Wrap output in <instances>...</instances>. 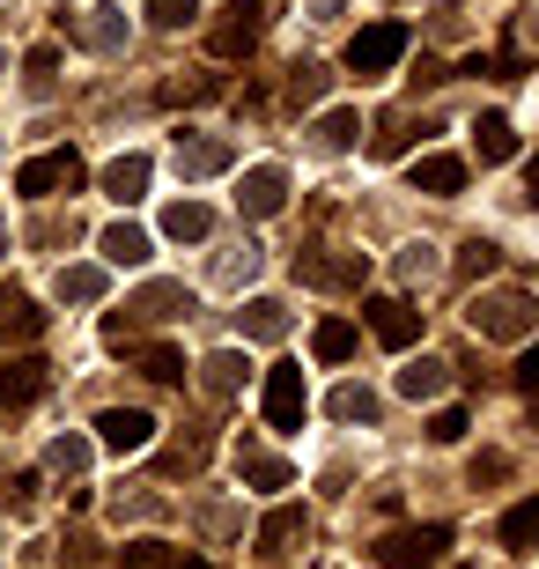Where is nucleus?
Here are the masks:
<instances>
[{
    "mask_svg": "<svg viewBox=\"0 0 539 569\" xmlns=\"http://www.w3.org/2000/svg\"><path fill=\"white\" fill-rule=\"evenodd\" d=\"M466 318H473L480 340H532L539 303H532L525 289H480L473 303H466Z\"/></svg>",
    "mask_w": 539,
    "mask_h": 569,
    "instance_id": "f257e3e1",
    "label": "nucleus"
},
{
    "mask_svg": "<svg viewBox=\"0 0 539 569\" xmlns=\"http://www.w3.org/2000/svg\"><path fill=\"white\" fill-rule=\"evenodd\" d=\"M443 548H451V526H407V532H385L370 548V562L377 569H436Z\"/></svg>",
    "mask_w": 539,
    "mask_h": 569,
    "instance_id": "f03ea898",
    "label": "nucleus"
},
{
    "mask_svg": "<svg viewBox=\"0 0 539 569\" xmlns=\"http://www.w3.org/2000/svg\"><path fill=\"white\" fill-rule=\"evenodd\" d=\"M82 186V156L74 148H52V156H30V163L16 170V192L22 200H60V192Z\"/></svg>",
    "mask_w": 539,
    "mask_h": 569,
    "instance_id": "7ed1b4c3",
    "label": "nucleus"
},
{
    "mask_svg": "<svg viewBox=\"0 0 539 569\" xmlns=\"http://www.w3.org/2000/svg\"><path fill=\"white\" fill-rule=\"evenodd\" d=\"M407 22H370V30H355V44H348V67L355 74H392L399 67V52H407Z\"/></svg>",
    "mask_w": 539,
    "mask_h": 569,
    "instance_id": "20e7f679",
    "label": "nucleus"
},
{
    "mask_svg": "<svg viewBox=\"0 0 539 569\" xmlns=\"http://www.w3.org/2000/svg\"><path fill=\"white\" fill-rule=\"evenodd\" d=\"M311 392H303V362H273L267 370V429H303Z\"/></svg>",
    "mask_w": 539,
    "mask_h": 569,
    "instance_id": "39448f33",
    "label": "nucleus"
},
{
    "mask_svg": "<svg viewBox=\"0 0 539 569\" xmlns=\"http://www.w3.org/2000/svg\"><path fill=\"white\" fill-rule=\"evenodd\" d=\"M259 30H267V8H259V0H229L222 22L208 30V52H214V60H237V52L259 44Z\"/></svg>",
    "mask_w": 539,
    "mask_h": 569,
    "instance_id": "423d86ee",
    "label": "nucleus"
},
{
    "mask_svg": "<svg viewBox=\"0 0 539 569\" xmlns=\"http://www.w3.org/2000/svg\"><path fill=\"white\" fill-rule=\"evenodd\" d=\"M296 274L318 281V289H362V274H370V259L362 252H332V244H318V252L296 259Z\"/></svg>",
    "mask_w": 539,
    "mask_h": 569,
    "instance_id": "0eeeda50",
    "label": "nucleus"
},
{
    "mask_svg": "<svg viewBox=\"0 0 539 569\" xmlns=\"http://www.w3.org/2000/svg\"><path fill=\"white\" fill-rule=\"evenodd\" d=\"M38 392H44V362L38 356H0V415H22Z\"/></svg>",
    "mask_w": 539,
    "mask_h": 569,
    "instance_id": "6e6552de",
    "label": "nucleus"
},
{
    "mask_svg": "<svg viewBox=\"0 0 539 569\" xmlns=\"http://www.w3.org/2000/svg\"><path fill=\"white\" fill-rule=\"evenodd\" d=\"M362 318H370V333L385 340V348H415V340H421V318L407 311L399 296H370V303H362Z\"/></svg>",
    "mask_w": 539,
    "mask_h": 569,
    "instance_id": "1a4fd4ad",
    "label": "nucleus"
},
{
    "mask_svg": "<svg viewBox=\"0 0 539 569\" xmlns=\"http://www.w3.org/2000/svg\"><path fill=\"white\" fill-rule=\"evenodd\" d=\"M237 163V148L222 141V133H178V178H222V170Z\"/></svg>",
    "mask_w": 539,
    "mask_h": 569,
    "instance_id": "9d476101",
    "label": "nucleus"
},
{
    "mask_svg": "<svg viewBox=\"0 0 539 569\" xmlns=\"http://www.w3.org/2000/svg\"><path fill=\"white\" fill-rule=\"evenodd\" d=\"M237 208H244V214H281V208H289V170H281V163L244 170V192H237Z\"/></svg>",
    "mask_w": 539,
    "mask_h": 569,
    "instance_id": "9b49d317",
    "label": "nucleus"
},
{
    "mask_svg": "<svg viewBox=\"0 0 539 569\" xmlns=\"http://www.w3.org/2000/svg\"><path fill=\"white\" fill-rule=\"evenodd\" d=\"M97 429H104V451H119V459H126V451H148V443H156V415H141V407H111Z\"/></svg>",
    "mask_w": 539,
    "mask_h": 569,
    "instance_id": "f8f14e48",
    "label": "nucleus"
},
{
    "mask_svg": "<svg viewBox=\"0 0 539 569\" xmlns=\"http://www.w3.org/2000/svg\"><path fill=\"white\" fill-rule=\"evenodd\" d=\"M126 311L148 318V326H170V318H186V311H192V289H186V281H148V289L133 296Z\"/></svg>",
    "mask_w": 539,
    "mask_h": 569,
    "instance_id": "ddd939ff",
    "label": "nucleus"
},
{
    "mask_svg": "<svg viewBox=\"0 0 539 569\" xmlns=\"http://www.w3.org/2000/svg\"><path fill=\"white\" fill-rule=\"evenodd\" d=\"M119 562L126 569H214L208 555H186V548H170V540H126Z\"/></svg>",
    "mask_w": 539,
    "mask_h": 569,
    "instance_id": "4468645a",
    "label": "nucleus"
},
{
    "mask_svg": "<svg viewBox=\"0 0 539 569\" xmlns=\"http://www.w3.org/2000/svg\"><path fill=\"white\" fill-rule=\"evenodd\" d=\"M38 333H44V311L22 289H0V348L8 340H38Z\"/></svg>",
    "mask_w": 539,
    "mask_h": 569,
    "instance_id": "2eb2a0df",
    "label": "nucleus"
},
{
    "mask_svg": "<svg viewBox=\"0 0 539 569\" xmlns=\"http://www.w3.org/2000/svg\"><path fill=\"white\" fill-rule=\"evenodd\" d=\"M407 178H415V192H436V200L466 192V163H458V156H421V163L407 170Z\"/></svg>",
    "mask_w": 539,
    "mask_h": 569,
    "instance_id": "dca6fc26",
    "label": "nucleus"
},
{
    "mask_svg": "<svg viewBox=\"0 0 539 569\" xmlns=\"http://www.w3.org/2000/svg\"><path fill=\"white\" fill-rule=\"evenodd\" d=\"M244 370H251V362L237 356V348L208 356V362H200V385H208V400H237V392H244Z\"/></svg>",
    "mask_w": 539,
    "mask_h": 569,
    "instance_id": "f3484780",
    "label": "nucleus"
},
{
    "mask_svg": "<svg viewBox=\"0 0 539 569\" xmlns=\"http://www.w3.org/2000/svg\"><path fill=\"white\" fill-rule=\"evenodd\" d=\"M303 532H311V518H303L296 503H281V510L267 518V526H259V555H289L296 540H303Z\"/></svg>",
    "mask_w": 539,
    "mask_h": 569,
    "instance_id": "a211bd4d",
    "label": "nucleus"
},
{
    "mask_svg": "<svg viewBox=\"0 0 539 569\" xmlns=\"http://www.w3.org/2000/svg\"><path fill=\"white\" fill-rule=\"evenodd\" d=\"M74 38H82L89 52H119V44H126V16H119V8H89V16L74 22Z\"/></svg>",
    "mask_w": 539,
    "mask_h": 569,
    "instance_id": "6ab92c4d",
    "label": "nucleus"
},
{
    "mask_svg": "<svg viewBox=\"0 0 539 569\" xmlns=\"http://www.w3.org/2000/svg\"><path fill=\"white\" fill-rule=\"evenodd\" d=\"M148 252H156V244H148L141 222H111L104 230V259L111 267H148Z\"/></svg>",
    "mask_w": 539,
    "mask_h": 569,
    "instance_id": "aec40b11",
    "label": "nucleus"
},
{
    "mask_svg": "<svg viewBox=\"0 0 539 569\" xmlns=\"http://www.w3.org/2000/svg\"><path fill=\"white\" fill-rule=\"evenodd\" d=\"M104 192L119 200V208H133L148 192V156H119V163H104Z\"/></svg>",
    "mask_w": 539,
    "mask_h": 569,
    "instance_id": "412c9836",
    "label": "nucleus"
},
{
    "mask_svg": "<svg viewBox=\"0 0 539 569\" xmlns=\"http://www.w3.org/2000/svg\"><path fill=\"white\" fill-rule=\"evenodd\" d=\"M208 230H214V214L200 208V200H170L163 208V237H178V244H200Z\"/></svg>",
    "mask_w": 539,
    "mask_h": 569,
    "instance_id": "4be33fe9",
    "label": "nucleus"
},
{
    "mask_svg": "<svg viewBox=\"0 0 539 569\" xmlns=\"http://www.w3.org/2000/svg\"><path fill=\"white\" fill-rule=\"evenodd\" d=\"M237 473L259 488H289V466L273 459V451H259V443H237Z\"/></svg>",
    "mask_w": 539,
    "mask_h": 569,
    "instance_id": "5701e85b",
    "label": "nucleus"
},
{
    "mask_svg": "<svg viewBox=\"0 0 539 569\" xmlns=\"http://www.w3.org/2000/svg\"><path fill=\"white\" fill-rule=\"evenodd\" d=\"M237 326H244V340H273L281 326H289V311H281L273 296H251L244 311H237Z\"/></svg>",
    "mask_w": 539,
    "mask_h": 569,
    "instance_id": "b1692460",
    "label": "nucleus"
},
{
    "mask_svg": "<svg viewBox=\"0 0 539 569\" xmlns=\"http://www.w3.org/2000/svg\"><path fill=\"white\" fill-rule=\"evenodd\" d=\"M443 385H451V370H443V362H429V356L399 370V392H407V400H436Z\"/></svg>",
    "mask_w": 539,
    "mask_h": 569,
    "instance_id": "393cba45",
    "label": "nucleus"
},
{
    "mask_svg": "<svg viewBox=\"0 0 539 569\" xmlns=\"http://www.w3.org/2000/svg\"><path fill=\"white\" fill-rule=\"evenodd\" d=\"M473 141H480V163H510V156H518V127H510V119H480Z\"/></svg>",
    "mask_w": 539,
    "mask_h": 569,
    "instance_id": "a878e982",
    "label": "nucleus"
},
{
    "mask_svg": "<svg viewBox=\"0 0 539 569\" xmlns=\"http://www.w3.org/2000/svg\"><path fill=\"white\" fill-rule=\"evenodd\" d=\"M311 356L318 362H348L355 356V326H348V318H326V326L311 333Z\"/></svg>",
    "mask_w": 539,
    "mask_h": 569,
    "instance_id": "bb28decb",
    "label": "nucleus"
},
{
    "mask_svg": "<svg viewBox=\"0 0 539 569\" xmlns=\"http://www.w3.org/2000/svg\"><path fill=\"white\" fill-rule=\"evenodd\" d=\"M355 133H362V119H355V111H326L311 141L326 148V156H340V148H355Z\"/></svg>",
    "mask_w": 539,
    "mask_h": 569,
    "instance_id": "cd10ccee",
    "label": "nucleus"
},
{
    "mask_svg": "<svg viewBox=\"0 0 539 569\" xmlns=\"http://www.w3.org/2000/svg\"><path fill=\"white\" fill-rule=\"evenodd\" d=\"M133 362H141V378H156V385L186 378V356H178V348H133Z\"/></svg>",
    "mask_w": 539,
    "mask_h": 569,
    "instance_id": "c85d7f7f",
    "label": "nucleus"
},
{
    "mask_svg": "<svg viewBox=\"0 0 539 569\" xmlns=\"http://www.w3.org/2000/svg\"><path fill=\"white\" fill-rule=\"evenodd\" d=\"M60 296L67 303H97L104 296V267H60Z\"/></svg>",
    "mask_w": 539,
    "mask_h": 569,
    "instance_id": "c756f323",
    "label": "nucleus"
},
{
    "mask_svg": "<svg viewBox=\"0 0 539 569\" xmlns=\"http://www.w3.org/2000/svg\"><path fill=\"white\" fill-rule=\"evenodd\" d=\"M318 97H326V67H318V60H296L289 67V104H318Z\"/></svg>",
    "mask_w": 539,
    "mask_h": 569,
    "instance_id": "7c9ffc66",
    "label": "nucleus"
},
{
    "mask_svg": "<svg viewBox=\"0 0 539 569\" xmlns=\"http://www.w3.org/2000/svg\"><path fill=\"white\" fill-rule=\"evenodd\" d=\"M332 422H377V400L362 385H340V392H332Z\"/></svg>",
    "mask_w": 539,
    "mask_h": 569,
    "instance_id": "2f4dec72",
    "label": "nucleus"
},
{
    "mask_svg": "<svg viewBox=\"0 0 539 569\" xmlns=\"http://www.w3.org/2000/svg\"><path fill=\"white\" fill-rule=\"evenodd\" d=\"M532 532H539V503L525 496V503L502 518V548H532Z\"/></svg>",
    "mask_w": 539,
    "mask_h": 569,
    "instance_id": "473e14b6",
    "label": "nucleus"
},
{
    "mask_svg": "<svg viewBox=\"0 0 539 569\" xmlns=\"http://www.w3.org/2000/svg\"><path fill=\"white\" fill-rule=\"evenodd\" d=\"M436 274H443L436 244H407V252H399V281H436Z\"/></svg>",
    "mask_w": 539,
    "mask_h": 569,
    "instance_id": "72a5a7b5",
    "label": "nucleus"
},
{
    "mask_svg": "<svg viewBox=\"0 0 539 569\" xmlns=\"http://www.w3.org/2000/svg\"><path fill=\"white\" fill-rule=\"evenodd\" d=\"M44 466H52V473H82V466H89V437H52Z\"/></svg>",
    "mask_w": 539,
    "mask_h": 569,
    "instance_id": "f704fd0d",
    "label": "nucleus"
},
{
    "mask_svg": "<svg viewBox=\"0 0 539 569\" xmlns=\"http://www.w3.org/2000/svg\"><path fill=\"white\" fill-rule=\"evenodd\" d=\"M148 22L156 30H186V22H200V0H148Z\"/></svg>",
    "mask_w": 539,
    "mask_h": 569,
    "instance_id": "c9c22d12",
    "label": "nucleus"
},
{
    "mask_svg": "<svg viewBox=\"0 0 539 569\" xmlns=\"http://www.w3.org/2000/svg\"><path fill=\"white\" fill-rule=\"evenodd\" d=\"M496 244H480V237H473V244H466V259H458V274H496Z\"/></svg>",
    "mask_w": 539,
    "mask_h": 569,
    "instance_id": "e433bc0d",
    "label": "nucleus"
},
{
    "mask_svg": "<svg viewBox=\"0 0 539 569\" xmlns=\"http://www.w3.org/2000/svg\"><path fill=\"white\" fill-rule=\"evenodd\" d=\"M244 274H259V244H237V252L222 259V281H244Z\"/></svg>",
    "mask_w": 539,
    "mask_h": 569,
    "instance_id": "4c0bfd02",
    "label": "nucleus"
},
{
    "mask_svg": "<svg viewBox=\"0 0 539 569\" xmlns=\"http://www.w3.org/2000/svg\"><path fill=\"white\" fill-rule=\"evenodd\" d=\"M22 67H30V82H52V74H60V52H52V44H38V52H30V60H22Z\"/></svg>",
    "mask_w": 539,
    "mask_h": 569,
    "instance_id": "58836bf2",
    "label": "nucleus"
},
{
    "mask_svg": "<svg viewBox=\"0 0 539 569\" xmlns=\"http://www.w3.org/2000/svg\"><path fill=\"white\" fill-rule=\"evenodd\" d=\"M429 437L436 443H458V437H466V415H458V407H443V415L429 422Z\"/></svg>",
    "mask_w": 539,
    "mask_h": 569,
    "instance_id": "ea45409f",
    "label": "nucleus"
},
{
    "mask_svg": "<svg viewBox=\"0 0 539 569\" xmlns=\"http://www.w3.org/2000/svg\"><path fill=\"white\" fill-rule=\"evenodd\" d=\"M502 473H510V459H502V451H480V459H473V488L480 481H502Z\"/></svg>",
    "mask_w": 539,
    "mask_h": 569,
    "instance_id": "a19ab883",
    "label": "nucleus"
}]
</instances>
